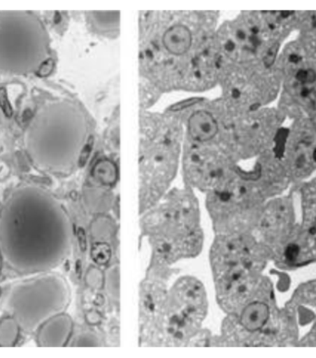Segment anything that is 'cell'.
<instances>
[{"instance_id": "cell-19", "label": "cell", "mask_w": 316, "mask_h": 358, "mask_svg": "<svg viewBox=\"0 0 316 358\" xmlns=\"http://www.w3.org/2000/svg\"><path fill=\"white\" fill-rule=\"evenodd\" d=\"M93 253H100V257L96 260L99 264H106V263L108 262L109 259H110V249H109L108 245H105V243L96 245Z\"/></svg>"}, {"instance_id": "cell-9", "label": "cell", "mask_w": 316, "mask_h": 358, "mask_svg": "<svg viewBox=\"0 0 316 358\" xmlns=\"http://www.w3.org/2000/svg\"><path fill=\"white\" fill-rule=\"evenodd\" d=\"M0 299L1 310L15 317L22 331L34 334L45 320L66 311L71 289L62 275L43 272L11 283Z\"/></svg>"}, {"instance_id": "cell-4", "label": "cell", "mask_w": 316, "mask_h": 358, "mask_svg": "<svg viewBox=\"0 0 316 358\" xmlns=\"http://www.w3.org/2000/svg\"><path fill=\"white\" fill-rule=\"evenodd\" d=\"M89 123L85 113L67 99L43 106L25 130L24 148L31 165L41 173L73 171L87 145Z\"/></svg>"}, {"instance_id": "cell-13", "label": "cell", "mask_w": 316, "mask_h": 358, "mask_svg": "<svg viewBox=\"0 0 316 358\" xmlns=\"http://www.w3.org/2000/svg\"><path fill=\"white\" fill-rule=\"evenodd\" d=\"M198 110L188 119V134L192 143L214 141L220 133L221 118L217 106Z\"/></svg>"}, {"instance_id": "cell-7", "label": "cell", "mask_w": 316, "mask_h": 358, "mask_svg": "<svg viewBox=\"0 0 316 358\" xmlns=\"http://www.w3.org/2000/svg\"><path fill=\"white\" fill-rule=\"evenodd\" d=\"M143 227L162 262L194 256L202 245L197 202L186 190L169 194L160 207L145 217Z\"/></svg>"}, {"instance_id": "cell-21", "label": "cell", "mask_w": 316, "mask_h": 358, "mask_svg": "<svg viewBox=\"0 0 316 358\" xmlns=\"http://www.w3.org/2000/svg\"><path fill=\"white\" fill-rule=\"evenodd\" d=\"M3 265H4V262H3L1 252H0V276H1Z\"/></svg>"}, {"instance_id": "cell-16", "label": "cell", "mask_w": 316, "mask_h": 358, "mask_svg": "<svg viewBox=\"0 0 316 358\" xmlns=\"http://www.w3.org/2000/svg\"><path fill=\"white\" fill-rule=\"evenodd\" d=\"M22 332L18 320L10 315L6 314V316L0 320V348L15 346L19 342Z\"/></svg>"}, {"instance_id": "cell-1", "label": "cell", "mask_w": 316, "mask_h": 358, "mask_svg": "<svg viewBox=\"0 0 316 358\" xmlns=\"http://www.w3.org/2000/svg\"><path fill=\"white\" fill-rule=\"evenodd\" d=\"M303 11H244L215 31L221 100L237 110L266 107L280 93L282 44Z\"/></svg>"}, {"instance_id": "cell-12", "label": "cell", "mask_w": 316, "mask_h": 358, "mask_svg": "<svg viewBox=\"0 0 316 358\" xmlns=\"http://www.w3.org/2000/svg\"><path fill=\"white\" fill-rule=\"evenodd\" d=\"M73 331V320L63 312L45 320L34 334L39 348H64L70 345Z\"/></svg>"}, {"instance_id": "cell-20", "label": "cell", "mask_w": 316, "mask_h": 358, "mask_svg": "<svg viewBox=\"0 0 316 358\" xmlns=\"http://www.w3.org/2000/svg\"><path fill=\"white\" fill-rule=\"evenodd\" d=\"M299 253H300V249H299L298 245H290L286 250V257L290 262H293L297 259L299 256Z\"/></svg>"}, {"instance_id": "cell-2", "label": "cell", "mask_w": 316, "mask_h": 358, "mask_svg": "<svg viewBox=\"0 0 316 358\" xmlns=\"http://www.w3.org/2000/svg\"><path fill=\"white\" fill-rule=\"evenodd\" d=\"M214 11H145L140 18L143 78L161 92L217 84Z\"/></svg>"}, {"instance_id": "cell-5", "label": "cell", "mask_w": 316, "mask_h": 358, "mask_svg": "<svg viewBox=\"0 0 316 358\" xmlns=\"http://www.w3.org/2000/svg\"><path fill=\"white\" fill-rule=\"evenodd\" d=\"M297 30L281 50L278 108L286 119L316 120V11H303Z\"/></svg>"}, {"instance_id": "cell-11", "label": "cell", "mask_w": 316, "mask_h": 358, "mask_svg": "<svg viewBox=\"0 0 316 358\" xmlns=\"http://www.w3.org/2000/svg\"><path fill=\"white\" fill-rule=\"evenodd\" d=\"M231 162L217 142H192L185 156L187 177L198 188L211 192L231 173Z\"/></svg>"}, {"instance_id": "cell-10", "label": "cell", "mask_w": 316, "mask_h": 358, "mask_svg": "<svg viewBox=\"0 0 316 358\" xmlns=\"http://www.w3.org/2000/svg\"><path fill=\"white\" fill-rule=\"evenodd\" d=\"M168 301L164 331L168 343L180 345L199 327L206 312L205 290L191 278L180 280Z\"/></svg>"}, {"instance_id": "cell-8", "label": "cell", "mask_w": 316, "mask_h": 358, "mask_svg": "<svg viewBox=\"0 0 316 358\" xmlns=\"http://www.w3.org/2000/svg\"><path fill=\"white\" fill-rule=\"evenodd\" d=\"M50 59V34L37 14L29 10H0V73L33 76Z\"/></svg>"}, {"instance_id": "cell-23", "label": "cell", "mask_w": 316, "mask_h": 358, "mask_svg": "<svg viewBox=\"0 0 316 358\" xmlns=\"http://www.w3.org/2000/svg\"><path fill=\"white\" fill-rule=\"evenodd\" d=\"M315 224H316V219H315ZM315 229H316V227H315Z\"/></svg>"}, {"instance_id": "cell-18", "label": "cell", "mask_w": 316, "mask_h": 358, "mask_svg": "<svg viewBox=\"0 0 316 358\" xmlns=\"http://www.w3.org/2000/svg\"><path fill=\"white\" fill-rule=\"evenodd\" d=\"M143 78V77H142ZM161 91L156 85L143 78V83L141 82V105L142 107L148 108L153 104L159 96Z\"/></svg>"}, {"instance_id": "cell-15", "label": "cell", "mask_w": 316, "mask_h": 358, "mask_svg": "<svg viewBox=\"0 0 316 358\" xmlns=\"http://www.w3.org/2000/svg\"><path fill=\"white\" fill-rule=\"evenodd\" d=\"M88 14V24L96 33L113 34L119 33L120 17L117 11H90Z\"/></svg>"}, {"instance_id": "cell-14", "label": "cell", "mask_w": 316, "mask_h": 358, "mask_svg": "<svg viewBox=\"0 0 316 358\" xmlns=\"http://www.w3.org/2000/svg\"><path fill=\"white\" fill-rule=\"evenodd\" d=\"M268 306L263 302H252L243 309L240 316V324L249 331H257L268 322Z\"/></svg>"}, {"instance_id": "cell-17", "label": "cell", "mask_w": 316, "mask_h": 358, "mask_svg": "<svg viewBox=\"0 0 316 358\" xmlns=\"http://www.w3.org/2000/svg\"><path fill=\"white\" fill-rule=\"evenodd\" d=\"M117 170L113 162L102 159L94 167V176L102 185H113L116 182Z\"/></svg>"}, {"instance_id": "cell-3", "label": "cell", "mask_w": 316, "mask_h": 358, "mask_svg": "<svg viewBox=\"0 0 316 358\" xmlns=\"http://www.w3.org/2000/svg\"><path fill=\"white\" fill-rule=\"evenodd\" d=\"M71 245L70 217L50 192L24 185L8 194L0 207V252L10 271L29 276L53 271Z\"/></svg>"}, {"instance_id": "cell-6", "label": "cell", "mask_w": 316, "mask_h": 358, "mask_svg": "<svg viewBox=\"0 0 316 358\" xmlns=\"http://www.w3.org/2000/svg\"><path fill=\"white\" fill-rule=\"evenodd\" d=\"M140 136V203L145 210L156 204L176 174L182 122L175 116L143 113Z\"/></svg>"}, {"instance_id": "cell-22", "label": "cell", "mask_w": 316, "mask_h": 358, "mask_svg": "<svg viewBox=\"0 0 316 358\" xmlns=\"http://www.w3.org/2000/svg\"><path fill=\"white\" fill-rule=\"evenodd\" d=\"M3 292L1 291V289H0V299H1Z\"/></svg>"}]
</instances>
